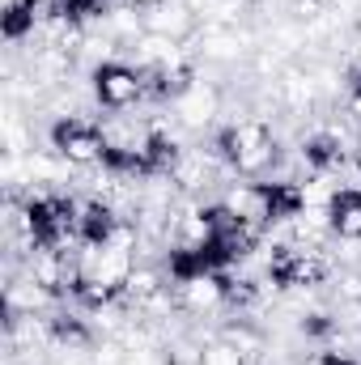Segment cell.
<instances>
[{
	"mask_svg": "<svg viewBox=\"0 0 361 365\" xmlns=\"http://www.w3.org/2000/svg\"><path fill=\"white\" fill-rule=\"evenodd\" d=\"M191 51L204 64L234 68V64H251V56L260 51V34L251 26H200L191 38Z\"/></svg>",
	"mask_w": 361,
	"mask_h": 365,
	"instance_id": "obj_3",
	"label": "cell"
},
{
	"mask_svg": "<svg viewBox=\"0 0 361 365\" xmlns=\"http://www.w3.org/2000/svg\"><path fill=\"white\" fill-rule=\"evenodd\" d=\"M145 30H149V34L179 38V43H191L195 30H200V13H195L187 0H162V4L145 9Z\"/></svg>",
	"mask_w": 361,
	"mask_h": 365,
	"instance_id": "obj_7",
	"label": "cell"
},
{
	"mask_svg": "<svg viewBox=\"0 0 361 365\" xmlns=\"http://www.w3.org/2000/svg\"><path fill=\"white\" fill-rule=\"evenodd\" d=\"M93 86V102L106 110H132L136 102L149 98V77L141 68H132L128 60H106L102 68L90 73Z\"/></svg>",
	"mask_w": 361,
	"mask_h": 365,
	"instance_id": "obj_4",
	"label": "cell"
},
{
	"mask_svg": "<svg viewBox=\"0 0 361 365\" xmlns=\"http://www.w3.org/2000/svg\"><path fill=\"white\" fill-rule=\"evenodd\" d=\"M47 149H56L77 170H93L106 162V132L90 115H68L47 128Z\"/></svg>",
	"mask_w": 361,
	"mask_h": 365,
	"instance_id": "obj_2",
	"label": "cell"
},
{
	"mask_svg": "<svg viewBox=\"0 0 361 365\" xmlns=\"http://www.w3.org/2000/svg\"><path fill=\"white\" fill-rule=\"evenodd\" d=\"M213 140H217L225 166L234 175H243V179H264L272 166H276V158H280V145L272 136L268 119H260V115H247V119L225 123Z\"/></svg>",
	"mask_w": 361,
	"mask_h": 365,
	"instance_id": "obj_1",
	"label": "cell"
},
{
	"mask_svg": "<svg viewBox=\"0 0 361 365\" xmlns=\"http://www.w3.org/2000/svg\"><path fill=\"white\" fill-rule=\"evenodd\" d=\"M353 166L361 170V128H357V140H353Z\"/></svg>",
	"mask_w": 361,
	"mask_h": 365,
	"instance_id": "obj_10",
	"label": "cell"
},
{
	"mask_svg": "<svg viewBox=\"0 0 361 365\" xmlns=\"http://www.w3.org/2000/svg\"><path fill=\"white\" fill-rule=\"evenodd\" d=\"M175 297H179V310L187 319H213L217 310L230 306V280L217 268H204V272H187L175 276Z\"/></svg>",
	"mask_w": 361,
	"mask_h": 365,
	"instance_id": "obj_5",
	"label": "cell"
},
{
	"mask_svg": "<svg viewBox=\"0 0 361 365\" xmlns=\"http://www.w3.org/2000/svg\"><path fill=\"white\" fill-rule=\"evenodd\" d=\"M171 119L179 123V128H191V132H208L217 119H221V110H225V90L221 86H213V81H204V77H195L187 90L171 102Z\"/></svg>",
	"mask_w": 361,
	"mask_h": 365,
	"instance_id": "obj_6",
	"label": "cell"
},
{
	"mask_svg": "<svg viewBox=\"0 0 361 365\" xmlns=\"http://www.w3.org/2000/svg\"><path fill=\"white\" fill-rule=\"evenodd\" d=\"M128 4H136V9L145 13V9H153V4H162V0H128Z\"/></svg>",
	"mask_w": 361,
	"mask_h": 365,
	"instance_id": "obj_11",
	"label": "cell"
},
{
	"mask_svg": "<svg viewBox=\"0 0 361 365\" xmlns=\"http://www.w3.org/2000/svg\"><path fill=\"white\" fill-rule=\"evenodd\" d=\"M200 365H251L234 344H225L221 336H213L208 344H200Z\"/></svg>",
	"mask_w": 361,
	"mask_h": 365,
	"instance_id": "obj_9",
	"label": "cell"
},
{
	"mask_svg": "<svg viewBox=\"0 0 361 365\" xmlns=\"http://www.w3.org/2000/svg\"><path fill=\"white\" fill-rule=\"evenodd\" d=\"M332 225H336V238L361 242V187H336V195H332Z\"/></svg>",
	"mask_w": 361,
	"mask_h": 365,
	"instance_id": "obj_8",
	"label": "cell"
}]
</instances>
